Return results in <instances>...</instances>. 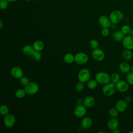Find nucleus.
Returning a JSON list of instances; mask_svg holds the SVG:
<instances>
[{
	"label": "nucleus",
	"mask_w": 133,
	"mask_h": 133,
	"mask_svg": "<svg viewBox=\"0 0 133 133\" xmlns=\"http://www.w3.org/2000/svg\"><path fill=\"white\" fill-rule=\"evenodd\" d=\"M95 79L97 81L98 84L105 85L110 82L111 76L106 72H99L96 74Z\"/></svg>",
	"instance_id": "f257e3e1"
},
{
	"label": "nucleus",
	"mask_w": 133,
	"mask_h": 133,
	"mask_svg": "<svg viewBox=\"0 0 133 133\" xmlns=\"http://www.w3.org/2000/svg\"><path fill=\"white\" fill-rule=\"evenodd\" d=\"M116 90V85L113 83H109L104 85L102 88L103 94L107 97H111L113 96Z\"/></svg>",
	"instance_id": "f03ea898"
},
{
	"label": "nucleus",
	"mask_w": 133,
	"mask_h": 133,
	"mask_svg": "<svg viewBox=\"0 0 133 133\" xmlns=\"http://www.w3.org/2000/svg\"><path fill=\"white\" fill-rule=\"evenodd\" d=\"M124 17V15L120 10H116L113 11L109 16V18L112 23L117 24L121 22Z\"/></svg>",
	"instance_id": "7ed1b4c3"
},
{
	"label": "nucleus",
	"mask_w": 133,
	"mask_h": 133,
	"mask_svg": "<svg viewBox=\"0 0 133 133\" xmlns=\"http://www.w3.org/2000/svg\"><path fill=\"white\" fill-rule=\"evenodd\" d=\"M91 74L89 70L87 69H81L77 75V78L79 81L82 82L83 83L87 82L90 78Z\"/></svg>",
	"instance_id": "20e7f679"
},
{
	"label": "nucleus",
	"mask_w": 133,
	"mask_h": 133,
	"mask_svg": "<svg viewBox=\"0 0 133 133\" xmlns=\"http://www.w3.org/2000/svg\"><path fill=\"white\" fill-rule=\"evenodd\" d=\"M24 87V89L26 94L29 95H35L39 90V86L38 84L35 82H30Z\"/></svg>",
	"instance_id": "39448f33"
},
{
	"label": "nucleus",
	"mask_w": 133,
	"mask_h": 133,
	"mask_svg": "<svg viewBox=\"0 0 133 133\" xmlns=\"http://www.w3.org/2000/svg\"><path fill=\"white\" fill-rule=\"evenodd\" d=\"M89 59L87 54L83 52H79L75 55V62L79 65L86 64Z\"/></svg>",
	"instance_id": "423d86ee"
},
{
	"label": "nucleus",
	"mask_w": 133,
	"mask_h": 133,
	"mask_svg": "<svg viewBox=\"0 0 133 133\" xmlns=\"http://www.w3.org/2000/svg\"><path fill=\"white\" fill-rule=\"evenodd\" d=\"M86 107L83 104H77L74 110V115L78 118L83 117L86 114Z\"/></svg>",
	"instance_id": "0eeeda50"
},
{
	"label": "nucleus",
	"mask_w": 133,
	"mask_h": 133,
	"mask_svg": "<svg viewBox=\"0 0 133 133\" xmlns=\"http://www.w3.org/2000/svg\"><path fill=\"white\" fill-rule=\"evenodd\" d=\"M3 122L6 127L8 128L12 127L16 123L15 116L12 114L8 113L6 115L4 116Z\"/></svg>",
	"instance_id": "6e6552de"
},
{
	"label": "nucleus",
	"mask_w": 133,
	"mask_h": 133,
	"mask_svg": "<svg viewBox=\"0 0 133 133\" xmlns=\"http://www.w3.org/2000/svg\"><path fill=\"white\" fill-rule=\"evenodd\" d=\"M92 57L97 61H101L104 59L105 57V53L102 49L97 48L94 49L92 51Z\"/></svg>",
	"instance_id": "1a4fd4ad"
},
{
	"label": "nucleus",
	"mask_w": 133,
	"mask_h": 133,
	"mask_svg": "<svg viewBox=\"0 0 133 133\" xmlns=\"http://www.w3.org/2000/svg\"><path fill=\"white\" fill-rule=\"evenodd\" d=\"M122 44L125 49H133V36L130 35L125 36L122 41Z\"/></svg>",
	"instance_id": "9d476101"
},
{
	"label": "nucleus",
	"mask_w": 133,
	"mask_h": 133,
	"mask_svg": "<svg viewBox=\"0 0 133 133\" xmlns=\"http://www.w3.org/2000/svg\"><path fill=\"white\" fill-rule=\"evenodd\" d=\"M10 74L14 78L19 79L23 76V71L20 66H15L11 68L10 70Z\"/></svg>",
	"instance_id": "9b49d317"
},
{
	"label": "nucleus",
	"mask_w": 133,
	"mask_h": 133,
	"mask_svg": "<svg viewBox=\"0 0 133 133\" xmlns=\"http://www.w3.org/2000/svg\"><path fill=\"white\" fill-rule=\"evenodd\" d=\"M116 90L120 92H125L127 91L129 88V84L126 81L120 80L116 84Z\"/></svg>",
	"instance_id": "f8f14e48"
},
{
	"label": "nucleus",
	"mask_w": 133,
	"mask_h": 133,
	"mask_svg": "<svg viewBox=\"0 0 133 133\" xmlns=\"http://www.w3.org/2000/svg\"><path fill=\"white\" fill-rule=\"evenodd\" d=\"M98 22L102 28H109L112 25V22L109 18L102 15L98 18Z\"/></svg>",
	"instance_id": "ddd939ff"
},
{
	"label": "nucleus",
	"mask_w": 133,
	"mask_h": 133,
	"mask_svg": "<svg viewBox=\"0 0 133 133\" xmlns=\"http://www.w3.org/2000/svg\"><path fill=\"white\" fill-rule=\"evenodd\" d=\"M92 125V119L89 117H85L81 122V127L84 130L89 129Z\"/></svg>",
	"instance_id": "4468645a"
},
{
	"label": "nucleus",
	"mask_w": 133,
	"mask_h": 133,
	"mask_svg": "<svg viewBox=\"0 0 133 133\" xmlns=\"http://www.w3.org/2000/svg\"><path fill=\"white\" fill-rule=\"evenodd\" d=\"M96 104V99L94 97L87 96L83 100V104L86 108H91Z\"/></svg>",
	"instance_id": "2eb2a0df"
},
{
	"label": "nucleus",
	"mask_w": 133,
	"mask_h": 133,
	"mask_svg": "<svg viewBox=\"0 0 133 133\" xmlns=\"http://www.w3.org/2000/svg\"><path fill=\"white\" fill-rule=\"evenodd\" d=\"M115 108L119 112H123L127 110V103L125 100H119L116 103Z\"/></svg>",
	"instance_id": "dca6fc26"
},
{
	"label": "nucleus",
	"mask_w": 133,
	"mask_h": 133,
	"mask_svg": "<svg viewBox=\"0 0 133 133\" xmlns=\"http://www.w3.org/2000/svg\"><path fill=\"white\" fill-rule=\"evenodd\" d=\"M119 125V121L117 117H112L110 118L108 122V127L111 130L118 128Z\"/></svg>",
	"instance_id": "f3484780"
},
{
	"label": "nucleus",
	"mask_w": 133,
	"mask_h": 133,
	"mask_svg": "<svg viewBox=\"0 0 133 133\" xmlns=\"http://www.w3.org/2000/svg\"><path fill=\"white\" fill-rule=\"evenodd\" d=\"M112 37L113 40L116 42L122 41L125 37V34L121 31V30H118L114 32L112 35Z\"/></svg>",
	"instance_id": "a211bd4d"
},
{
	"label": "nucleus",
	"mask_w": 133,
	"mask_h": 133,
	"mask_svg": "<svg viewBox=\"0 0 133 133\" xmlns=\"http://www.w3.org/2000/svg\"><path fill=\"white\" fill-rule=\"evenodd\" d=\"M119 71L124 73H127L130 71L131 66L130 65L125 62H121L119 65Z\"/></svg>",
	"instance_id": "6ab92c4d"
},
{
	"label": "nucleus",
	"mask_w": 133,
	"mask_h": 133,
	"mask_svg": "<svg viewBox=\"0 0 133 133\" xmlns=\"http://www.w3.org/2000/svg\"><path fill=\"white\" fill-rule=\"evenodd\" d=\"M34 50H35L33 46H31L30 45H26L24 46L22 49V51L23 54L26 56H31Z\"/></svg>",
	"instance_id": "aec40b11"
},
{
	"label": "nucleus",
	"mask_w": 133,
	"mask_h": 133,
	"mask_svg": "<svg viewBox=\"0 0 133 133\" xmlns=\"http://www.w3.org/2000/svg\"><path fill=\"white\" fill-rule=\"evenodd\" d=\"M33 47L35 50L41 51L44 48V44L41 40H36L33 43Z\"/></svg>",
	"instance_id": "412c9836"
},
{
	"label": "nucleus",
	"mask_w": 133,
	"mask_h": 133,
	"mask_svg": "<svg viewBox=\"0 0 133 133\" xmlns=\"http://www.w3.org/2000/svg\"><path fill=\"white\" fill-rule=\"evenodd\" d=\"M63 60L68 64H71L75 62V56L71 53H66L63 56Z\"/></svg>",
	"instance_id": "4be33fe9"
},
{
	"label": "nucleus",
	"mask_w": 133,
	"mask_h": 133,
	"mask_svg": "<svg viewBox=\"0 0 133 133\" xmlns=\"http://www.w3.org/2000/svg\"><path fill=\"white\" fill-rule=\"evenodd\" d=\"M122 56L126 60H130L132 59L133 54L131 50L125 49L123 51Z\"/></svg>",
	"instance_id": "5701e85b"
},
{
	"label": "nucleus",
	"mask_w": 133,
	"mask_h": 133,
	"mask_svg": "<svg viewBox=\"0 0 133 133\" xmlns=\"http://www.w3.org/2000/svg\"><path fill=\"white\" fill-rule=\"evenodd\" d=\"M30 56L33 60L36 61H40L42 58V55L41 53V51L36 50H34Z\"/></svg>",
	"instance_id": "b1692460"
},
{
	"label": "nucleus",
	"mask_w": 133,
	"mask_h": 133,
	"mask_svg": "<svg viewBox=\"0 0 133 133\" xmlns=\"http://www.w3.org/2000/svg\"><path fill=\"white\" fill-rule=\"evenodd\" d=\"M26 94V93L24 89H18L15 91V94L16 97L18 99H21L24 98Z\"/></svg>",
	"instance_id": "393cba45"
},
{
	"label": "nucleus",
	"mask_w": 133,
	"mask_h": 133,
	"mask_svg": "<svg viewBox=\"0 0 133 133\" xmlns=\"http://www.w3.org/2000/svg\"><path fill=\"white\" fill-rule=\"evenodd\" d=\"M98 82L96 79H89L87 82V87L91 90L95 89L97 85H98Z\"/></svg>",
	"instance_id": "a878e982"
},
{
	"label": "nucleus",
	"mask_w": 133,
	"mask_h": 133,
	"mask_svg": "<svg viewBox=\"0 0 133 133\" xmlns=\"http://www.w3.org/2000/svg\"><path fill=\"white\" fill-rule=\"evenodd\" d=\"M111 82L116 84L120 81V76L117 73H113L111 75Z\"/></svg>",
	"instance_id": "bb28decb"
},
{
	"label": "nucleus",
	"mask_w": 133,
	"mask_h": 133,
	"mask_svg": "<svg viewBox=\"0 0 133 133\" xmlns=\"http://www.w3.org/2000/svg\"><path fill=\"white\" fill-rule=\"evenodd\" d=\"M9 108L5 104H2L0 107V113L3 116H5L9 113Z\"/></svg>",
	"instance_id": "cd10ccee"
},
{
	"label": "nucleus",
	"mask_w": 133,
	"mask_h": 133,
	"mask_svg": "<svg viewBox=\"0 0 133 133\" xmlns=\"http://www.w3.org/2000/svg\"><path fill=\"white\" fill-rule=\"evenodd\" d=\"M118 111L116 108H111L109 110V114L112 117H117L118 115Z\"/></svg>",
	"instance_id": "c85d7f7f"
},
{
	"label": "nucleus",
	"mask_w": 133,
	"mask_h": 133,
	"mask_svg": "<svg viewBox=\"0 0 133 133\" xmlns=\"http://www.w3.org/2000/svg\"><path fill=\"white\" fill-rule=\"evenodd\" d=\"M126 81L129 85H133V72H129L126 75Z\"/></svg>",
	"instance_id": "c756f323"
},
{
	"label": "nucleus",
	"mask_w": 133,
	"mask_h": 133,
	"mask_svg": "<svg viewBox=\"0 0 133 133\" xmlns=\"http://www.w3.org/2000/svg\"><path fill=\"white\" fill-rule=\"evenodd\" d=\"M89 46L93 49H96L99 46V42L96 39H92L89 41Z\"/></svg>",
	"instance_id": "7c9ffc66"
},
{
	"label": "nucleus",
	"mask_w": 133,
	"mask_h": 133,
	"mask_svg": "<svg viewBox=\"0 0 133 133\" xmlns=\"http://www.w3.org/2000/svg\"><path fill=\"white\" fill-rule=\"evenodd\" d=\"M19 82L22 85L25 86L26 85H28L30 83V80L28 77L22 76L21 78H19Z\"/></svg>",
	"instance_id": "2f4dec72"
},
{
	"label": "nucleus",
	"mask_w": 133,
	"mask_h": 133,
	"mask_svg": "<svg viewBox=\"0 0 133 133\" xmlns=\"http://www.w3.org/2000/svg\"><path fill=\"white\" fill-rule=\"evenodd\" d=\"M131 30V28L128 25H127V24H125V25H124L122 26L121 28V31L125 34H128L130 32V31Z\"/></svg>",
	"instance_id": "473e14b6"
},
{
	"label": "nucleus",
	"mask_w": 133,
	"mask_h": 133,
	"mask_svg": "<svg viewBox=\"0 0 133 133\" xmlns=\"http://www.w3.org/2000/svg\"><path fill=\"white\" fill-rule=\"evenodd\" d=\"M84 88V83L79 81L77 83V84H76V86H75V89L76 91L79 92L83 90Z\"/></svg>",
	"instance_id": "72a5a7b5"
},
{
	"label": "nucleus",
	"mask_w": 133,
	"mask_h": 133,
	"mask_svg": "<svg viewBox=\"0 0 133 133\" xmlns=\"http://www.w3.org/2000/svg\"><path fill=\"white\" fill-rule=\"evenodd\" d=\"M8 1L7 0L0 1V8L2 9H5L8 6Z\"/></svg>",
	"instance_id": "f704fd0d"
},
{
	"label": "nucleus",
	"mask_w": 133,
	"mask_h": 133,
	"mask_svg": "<svg viewBox=\"0 0 133 133\" xmlns=\"http://www.w3.org/2000/svg\"><path fill=\"white\" fill-rule=\"evenodd\" d=\"M110 34V30L109 28H103L101 30V34L104 37L108 36Z\"/></svg>",
	"instance_id": "c9c22d12"
},
{
	"label": "nucleus",
	"mask_w": 133,
	"mask_h": 133,
	"mask_svg": "<svg viewBox=\"0 0 133 133\" xmlns=\"http://www.w3.org/2000/svg\"><path fill=\"white\" fill-rule=\"evenodd\" d=\"M76 103L77 104H83V100L81 98H77V100H76Z\"/></svg>",
	"instance_id": "e433bc0d"
},
{
	"label": "nucleus",
	"mask_w": 133,
	"mask_h": 133,
	"mask_svg": "<svg viewBox=\"0 0 133 133\" xmlns=\"http://www.w3.org/2000/svg\"><path fill=\"white\" fill-rule=\"evenodd\" d=\"M125 100L127 102V103H129L131 101V98L130 96H127L125 97Z\"/></svg>",
	"instance_id": "4c0bfd02"
},
{
	"label": "nucleus",
	"mask_w": 133,
	"mask_h": 133,
	"mask_svg": "<svg viewBox=\"0 0 133 133\" xmlns=\"http://www.w3.org/2000/svg\"><path fill=\"white\" fill-rule=\"evenodd\" d=\"M111 132H113V133H119L120 130L118 129V128H117L116 129H114L111 130Z\"/></svg>",
	"instance_id": "58836bf2"
},
{
	"label": "nucleus",
	"mask_w": 133,
	"mask_h": 133,
	"mask_svg": "<svg viewBox=\"0 0 133 133\" xmlns=\"http://www.w3.org/2000/svg\"><path fill=\"white\" fill-rule=\"evenodd\" d=\"M129 34L132 36H133V28H131V30L130 31V32Z\"/></svg>",
	"instance_id": "ea45409f"
},
{
	"label": "nucleus",
	"mask_w": 133,
	"mask_h": 133,
	"mask_svg": "<svg viewBox=\"0 0 133 133\" xmlns=\"http://www.w3.org/2000/svg\"><path fill=\"white\" fill-rule=\"evenodd\" d=\"M0 23H1V24H0V28H2V26H3V21H2V20H0Z\"/></svg>",
	"instance_id": "a19ab883"
},
{
	"label": "nucleus",
	"mask_w": 133,
	"mask_h": 133,
	"mask_svg": "<svg viewBox=\"0 0 133 133\" xmlns=\"http://www.w3.org/2000/svg\"><path fill=\"white\" fill-rule=\"evenodd\" d=\"M7 1L8 2H15V1H17L18 0H7Z\"/></svg>",
	"instance_id": "79ce46f5"
},
{
	"label": "nucleus",
	"mask_w": 133,
	"mask_h": 133,
	"mask_svg": "<svg viewBox=\"0 0 133 133\" xmlns=\"http://www.w3.org/2000/svg\"><path fill=\"white\" fill-rule=\"evenodd\" d=\"M130 71H131V72H133V65H132V66H131Z\"/></svg>",
	"instance_id": "37998d69"
},
{
	"label": "nucleus",
	"mask_w": 133,
	"mask_h": 133,
	"mask_svg": "<svg viewBox=\"0 0 133 133\" xmlns=\"http://www.w3.org/2000/svg\"><path fill=\"white\" fill-rule=\"evenodd\" d=\"M102 132V133H104V131H99V132Z\"/></svg>",
	"instance_id": "c03bdc74"
},
{
	"label": "nucleus",
	"mask_w": 133,
	"mask_h": 133,
	"mask_svg": "<svg viewBox=\"0 0 133 133\" xmlns=\"http://www.w3.org/2000/svg\"><path fill=\"white\" fill-rule=\"evenodd\" d=\"M130 132H133V131H129V133H130Z\"/></svg>",
	"instance_id": "a18cd8bd"
},
{
	"label": "nucleus",
	"mask_w": 133,
	"mask_h": 133,
	"mask_svg": "<svg viewBox=\"0 0 133 133\" xmlns=\"http://www.w3.org/2000/svg\"><path fill=\"white\" fill-rule=\"evenodd\" d=\"M24 1H31V0H24Z\"/></svg>",
	"instance_id": "49530a36"
},
{
	"label": "nucleus",
	"mask_w": 133,
	"mask_h": 133,
	"mask_svg": "<svg viewBox=\"0 0 133 133\" xmlns=\"http://www.w3.org/2000/svg\"><path fill=\"white\" fill-rule=\"evenodd\" d=\"M35 1H40V0H35Z\"/></svg>",
	"instance_id": "de8ad7c7"
},
{
	"label": "nucleus",
	"mask_w": 133,
	"mask_h": 133,
	"mask_svg": "<svg viewBox=\"0 0 133 133\" xmlns=\"http://www.w3.org/2000/svg\"><path fill=\"white\" fill-rule=\"evenodd\" d=\"M0 1H1V0H0Z\"/></svg>",
	"instance_id": "09e8293b"
}]
</instances>
